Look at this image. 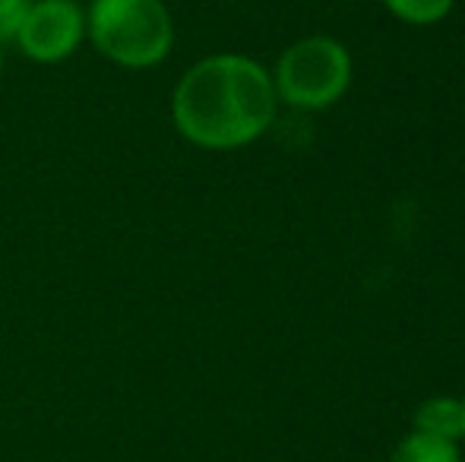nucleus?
Wrapping results in <instances>:
<instances>
[{"label": "nucleus", "mask_w": 465, "mask_h": 462, "mask_svg": "<svg viewBox=\"0 0 465 462\" xmlns=\"http://www.w3.org/2000/svg\"><path fill=\"white\" fill-rule=\"evenodd\" d=\"M178 130L206 149L257 140L276 114V86L263 67L238 54H215L190 67L172 99Z\"/></svg>", "instance_id": "nucleus-1"}, {"label": "nucleus", "mask_w": 465, "mask_h": 462, "mask_svg": "<svg viewBox=\"0 0 465 462\" xmlns=\"http://www.w3.org/2000/svg\"><path fill=\"white\" fill-rule=\"evenodd\" d=\"M86 32L108 61L130 70L165 61L174 25L162 0H93Z\"/></svg>", "instance_id": "nucleus-2"}, {"label": "nucleus", "mask_w": 465, "mask_h": 462, "mask_svg": "<svg viewBox=\"0 0 465 462\" xmlns=\"http://www.w3.org/2000/svg\"><path fill=\"white\" fill-rule=\"evenodd\" d=\"M276 86L282 99L298 108H323L349 86V54L332 38H307L279 61Z\"/></svg>", "instance_id": "nucleus-3"}, {"label": "nucleus", "mask_w": 465, "mask_h": 462, "mask_svg": "<svg viewBox=\"0 0 465 462\" xmlns=\"http://www.w3.org/2000/svg\"><path fill=\"white\" fill-rule=\"evenodd\" d=\"M83 35H86V16L74 0H38L29 4V13L13 42L32 61L57 64L80 48Z\"/></svg>", "instance_id": "nucleus-4"}, {"label": "nucleus", "mask_w": 465, "mask_h": 462, "mask_svg": "<svg viewBox=\"0 0 465 462\" xmlns=\"http://www.w3.org/2000/svg\"><path fill=\"white\" fill-rule=\"evenodd\" d=\"M392 462H460V453H456L453 440L418 431L396 447Z\"/></svg>", "instance_id": "nucleus-5"}, {"label": "nucleus", "mask_w": 465, "mask_h": 462, "mask_svg": "<svg viewBox=\"0 0 465 462\" xmlns=\"http://www.w3.org/2000/svg\"><path fill=\"white\" fill-rule=\"evenodd\" d=\"M418 431L434 437H460L462 434V402L456 399H430L418 412Z\"/></svg>", "instance_id": "nucleus-6"}, {"label": "nucleus", "mask_w": 465, "mask_h": 462, "mask_svg": "<svg viewBox=\"0 0 465 462\" xmlns=\"http://www.w3.org/2000/svg\"><path fill=\"white\" fill-rule=\"evenodd\" d=\"M386 4H390L392 13L411 19V23H434L453 6V0H386Z\"/></svg>", "instance_id": "nucleus-7"}, {"label": "nucleus", "mask_w": 465, "mask_h": 462, "mask_svg": "<svg viewBox=\"0 0 465 462\" xmlns=\"http://www.w3.org/2000/svg\"><path fill=\"white\" fill-rule=\"evenodd\" d=\"M29 13V0H0V44L13 42Z\"/></svg>", "instance_id": "nucleus-8"}, {"label": "nucleus", "mask_w": 465, "mask_h": 462, "mask_svg": "<svg viewBox=\"0 0 465 462\" xmlns=\"http://www.w3.org/2000/svg\"><path fill=\"white\" fill-rule=\"evenodd\" d=\"M462 434H465V402H462Z\"/></svg>", "instance_id": "nucleus-9"}, {"label": "nucleus", "mask_w": 465, "mask_h": 462, "mask_svg": "<svg viewBox=\"0 0 465 462\" xmlns=\"http://www.w3.org/2000/svg\"><path fill=\"white\" fill-rule=\"evenodd\" d=\"M0 70H4V51H0Z\"/></svg>", "instance_id": "nucleus-10"}]
</instances>
